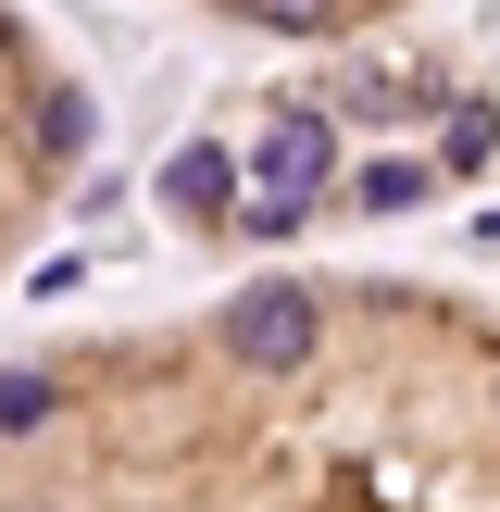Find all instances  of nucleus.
Returning a JSON list of instances; mask_svg holds the SVG:
<instances>
[{
	"label": "nucleus",
	"instance_id": "f257e3e1",
	"mask_svg": "<svg viewBox=\"0 0 500 512\" xmlns=\"http://www.w3.org/2000/svg\"><path fill=\"white\" fill-rule=\"evenodd\" d=\"M213 338H225L238 375H300L325 338H338V300H325L313 275H250V288L213 313Z\"/></svg>",
	"mask_w": 500,
	"mask_h": 512
},
{
	"label": "nucleus",
	"instance_id": "f03ea898",
	"mask_svg": "<svg viewBox=\"0 0 500 512\" xmlns=\"http://www.w3.org/2000/svg\"><path fill=\"white\" fill-rule=\"evenodd\" d=\"M325 163H338L325 113H275L263 138H250V188H275V200H313V188H325Z\"/></svg>",
	"mask_w": 500,
	"mask_h": 512
},
{
	"label": "nucleus",
	"instance_id": "7ed1b4c3",
	"mask_svg": "<svg viewBox=\"0 0 500 512\" xmlns=\"http://www.w3.org/2000/svg\"><path fill=\"white\" fill-rule=\"evenodd\" d=\"M238 25H263V38H338L350 25V0H225Z\"/></svg>",
	"mask_w": 500,
	"mask_h": 512
},
{
	"label": "nucleus",
	"instance_id": "20e7f679",
	"mask_svg": "<svg viewBox=\"0 0 500 512\" xmlns=\"http://www.w3.org/2000/svg\"><path fill=\"white\" fill-rule=\"evenodd\" d=\"M225 188H238V163H225V150H175V175H163L175 213H225Z\"/></svg>",
	"mask_w": 500,
	"mask_h": 512
},
{
	"label": "nucleus",
	"instance_id": "39448f33",
	"mask_svg": "<svg viewBox=\"0 0 500 512\" xmlns=\"http://www.w3.org/2000/svg\"><path fill=\"white\" fill-rule=\"evenodd\" d=\"M50 413H63V375H25V363L0 375V438H38Z\"/></svg>",
	"mask_w": 500,
	"mask_h": 512
},
{
	"label": "nucleus",
	"instance_id": "423d86ee",
	"mask_svg": "<svg viewBox=\"0 0 500 512\" xmlns=\"http://www.w3.org/2000/svg\"><path fill=\"white\" fill-rule=\"evenodd\" d=\"M438 150H450V175H475V163H488V150H500V100H463Z\"/></svg>",
	"mask_w": 500,
	"mask_h": 512
}]
</instances>
